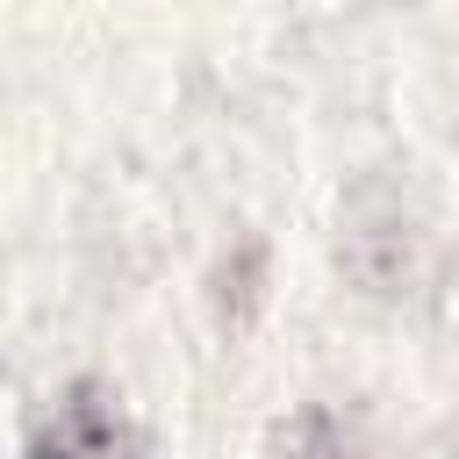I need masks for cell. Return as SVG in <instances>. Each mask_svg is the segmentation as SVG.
Listing matches in <instances>:
<instances>
[{
	"label": "cell",
	"instance_id": "cell-1",
	"mask_svg": "<svg viewBox=\"0 0 459 459\" xmlns=\"http://www.w3.org/2000/svg\"><path fill=\"white\" fill-rule=\"evenodd\" d=\"M337 273L373 308H409L437 280V222L409 179V165H373L337 201Z\"/></svg>",
	"mask_w": 459,
	"mask_h": 459
},
{
	"label": "cell",
	"instance_id": "cell-2",
	"mask_svg": "<svg viewBox=\"0 0 459 459\" xmlns=\"http://www.w3.org/2000/svg\"><path fill=\"white\" fill-rule=\"evenodd\" d=\"M22 459H151V437L129 416L122 387H108V380H65L50 394V409L29 423Z\"/></svg>",
	"mask_w": 459,
	"mask_h": 459
},
{
	"label": "cell",
	"instance_id": "cell-3",
	"mask_svg": "<svg viewBox=\"0 0 459 459\" xmlns=\"http://www.w3.org/2000/svg\"><path fill=\"white\" fill-rule=\"evenodd\" d=\"M258 308H265V244L258 237H237L230 258L215 265V316L230 330H251Z\"/></svg>",
	"mask_w": 459,
	"mask_h": 459
},
{
	"label": "cell",
	"instance_id": "cell-4",
	"mask_svg": "<svg viewBox=\"0 0 459 459\" xmlns=\"http://www.w3.org/2000/svg\"><path fill=\"white\" fill-rule=\"evenodd\" d=\"M280 459H366V445H359L323 402H308V409L287 416V430H280Z\"/></svg>",
	"mask_w": 459,
	"mask_h": 459
}]
</instances>
